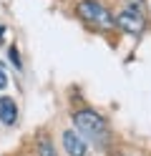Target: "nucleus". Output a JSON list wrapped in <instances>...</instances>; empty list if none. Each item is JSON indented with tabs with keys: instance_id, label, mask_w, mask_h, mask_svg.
<instances>
[{
	"instance_id": "nucleus-1",
	"label": "nucleus",
	"mask_w": 151,
	"mask_h": 156,
	"mask_svg": "<svg viewBox=\"0 0 151 156\" xmlns=\"http://www.w3.org/2000/svg\"><path fill=\"white\" fill-rule=\"evenodd\" d=\"M73 123H76V131L83 136V139L93 141L98 146H103L106 139H108V126L106 121L101 119L96 111H78L73 116Z\"/></svg>"
},
{
	"instance_id": "nucleus-2",
	"label": "nucleus",
	"mask_w": 151,
	"mask_h": 156,
	"mask_svg": "<svg viewBox=\"0 0 151 156\" xmlns=\"http://www.w3.org/2000/svg\"><path fill=\"white\" fill-rule=\"evenodd\" d=\"M76 10H78V15L83 18L86 23L96 25V28H113L116 25V18L111 15L101 3H96V0H83V3H78Z\"/></svg>"
},
{
	"instance_id": "nucleus-3",
	"label": "nucleus",
	"mask_w": 151,
	"mask_h": 156,
	"mask_svg": "<svg viewBox=\"0 0 151 156\" xmlns=\"http://www.w3.org/2000/svg\"><path fill=\"white\" fill-rule=\"evenodd\" d=\"M116 25L121 28V30L131 33V35H138L141 30H144L146 20H144V13H141L138 8H124V10L118 13V18H116Z\"/></svg>"
},
{
	"instance_id": "nucleus-4",
	"label": "nucleus",
	"mask_w": 151,
	"mask_h": 156,
	"mask_svg": "<svg viewBox=\"0 0 151 156\" xmlns=\"http://www.w3.org/2000/svg\"><path fill=\"white\" fill-rule=\"evenodd\" d=\"M63 146H66L68 156H86V151H88V144L78 131H66L63 133Z\"/></svg>"
},
{
	"instance_id": "nucleus-5",
	"label": "nucleus",
	"mask_w": 151,
	"mask_h": 156,
	"mask_svg": "<svg viewBox=\"0 0 151 156\" xmlns=\"http://www.w3.org/2000/svg\"><path fill=\"white\" fill-rule=\"evenodd\" d=\"M15 119H18L15 101L8 98V96H3V98H0V121H3L5 126H10V123H15Z\"/></svg>"
},
{
	"instance_id": "nucleus-6",
	"label": "nucleus",
	"mask_w": 151,
	"mask_h": 156,
	"mask_svg": "<svg viewBox=\"0 0 151 156\" xmlns=\"http://www.w3.org/2000/svg\"><path fill=\"white\" fill-rule=\"evenodd\" d=\"M38 156H56V149L48 139H40L38 141Z\"/></svg>"
},
{
	"instance_id": "nucleus-7",
	"label": "nucleus",
	"mask_w": 151,
	"mask_h": 156,
	"mask_svg": "<svg viewBox=\"0 0 151 156\" xmlns=\"http://www.w3.org/2000/svg\"><path fill=\"white\" fill-rule=\"evenodd\" d=\"M8 86V76H5V68L0 66V88H5Z\"/></svg>"
},
{
	"instance_id": "nucleus-8",
	"label": "nucleus",
	"mask_w": 151,
	"mask_h": 156,
	"mask_svg": "<svg viewBox=\"0 0 151 156\" xmlns=\"http://www.w3.org/2000/svg\"><path fill=\"white\" fill-rule=\"evenodd\" d=\"M126 3H128V8H138V10H141V5H144V0H126Z\"/></svg>"
},
{
	"instance_id": "nucleus-9",
	"label": "nucleus",
	"mask_w": 151,
	"mask_h": 156,
	"mask_svg": "<svg viewBox=\"0 0 151 156\" xmlns=\"http://www.w3.org/2000/svg\"><path fill=\"white\" fill-rule=\"evenodd\" d=\"M10 58H13L15 66H20V58H18V51H15V48H10Z\"/></svg>"
}]
</instances>
